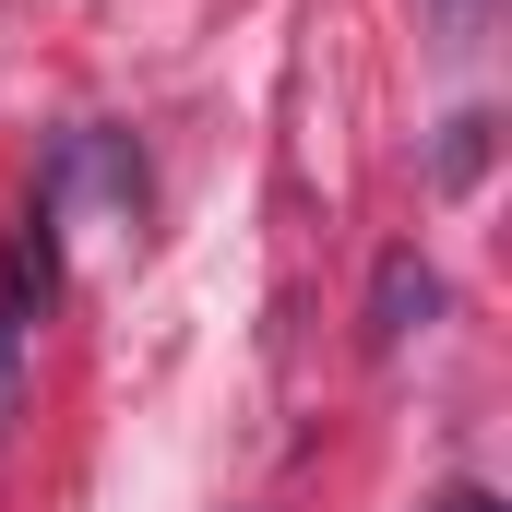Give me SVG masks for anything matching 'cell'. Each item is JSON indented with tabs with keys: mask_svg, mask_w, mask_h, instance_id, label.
Instances as JSON below:
<instances>
[{
	"mask_svg": "<svg viewBox=\"0 0 512 512\" xmlns=\"http://www.w3.org/2000/svg\"><path fill=\"white\" fill-rule=\"evenodd\" d=\"M429 310H441V274H429L417 251H382V274H370V346L393 358V346H405Z\"/></svg>",
	"mask_w": 512,
	"mask_h": 512,
	"instance_id": "1",
	"label": "cell"
},
{
	"mask_svg": "<svg viewBox=\"0 0 512 512\" xmlns=\"http://www.w3.org/2000/svg\"><path fill=\"white\" fill-rule=\"evenodd\" d=\"M417 24H429V48H441V60H477V48H489V24H501V0H417Z\"/></svg>",
	"mask_w": 512,
	"mask_h": 512,
	"instance_id": "2",
	"label": "cell"
},
{
	"mask_svg": "<svg viewBox=\"0 0 512 512\" xmlns=\"http://www.w3.org/2000/svg\"><path fill=\"white\" fill-rule=\"evenodd\" d=\"M489 131H501V120H489V108H465V120L441 131V191H465V179L489 167Z\"/></svg>",
	"mask_w": 512,
	"mask_h": 512,
	"instance_id": "3",
	"label": "cell"
},
{
	"mask_svg": "<svg viewBox=\"0 0 512 512\" xmlns=\"http://www.w3.org/2000/svg\"><path fill=\"white\" fill-rule=\"evenodd\" d=\"M429 512H501V501H489V489H441Z\"/></svg>",
	"mask_w": 512,
	"mask_h": 512,
	"instance_id": "4",
	"label": "cell"
},
{
	"mask_svg": "<svg viewBox=\"0 0 512 512\" xmlns=\"http://www.w3.org/2000/svg\"><path fill=\"white\" fill-rule=\"evenodd\" d=\"M12 334H24V322H0V382H12Z\"/></svg>",
	"mask_w": 512,
	"mask_h": 512,
	"instance_id": "5",
	"label": "cell"
}]
</instances>
